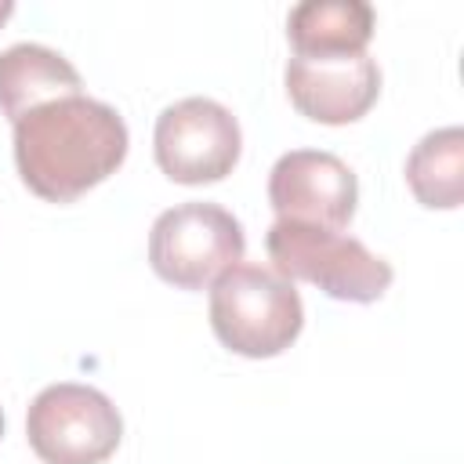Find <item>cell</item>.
I'll return each instance as SVG.
<instances>
[{"label": "cell", "mask_w": 464, "mask_h": 464, "mask_svg": "<svg viewBox=\"0 0 464 464\" xmlns=\"http://www.w3.org/2000/svg\"><path fill=\"white\" fill-rule=\"evenodd\" d=\"M123 116L87 94L36 105L14 123V167L25 188L47 203H72L127 160Z\"/></svg>", "instance_id": "1"}, {"label": "cell", "mask_w": 464, "mask_h": 464, "mask_svg": "<svg viewBox=\"0 0 464 464\" xmlns=\"http://www.w3.org/2000/svg\"><path fill=\"white\" fill-rule=\"evenodd\" d=\"M304 326V304L290 279L265 265H232L210 283V330L246 359L286 352Z\"/></svg>", "instance_id": "2"}, {"label": "cell", "mask_w": 464, "mask_h": 464, "mask_svg": "<svg viewBox=\"0 0 464 464\" xmlns=\"http://www.w3.org/2000/svg\"><path fill=\"white\" fill-rule=\"evenodd\" d=\"M272 272L319 286L334 301L370 304L392 286V265L377 257L362 239L297 221H276L265 232Z\"/></svg>", "instance_id": "3"}, {"label": "cell", "mask_w": 464, "mask_h": 464, "mask_svg": "<svg viewBox=\"0 0 464 464\" xmlns=\"http://www.w3.org/2000/svg\"><path fill=\"white\" fill-rule=\"evenodd\" d=\"M246 236L232 210L218 203H178L152 221L149 265L178 290H203L243 261Z\"/></svg>", "instance_id": "4"}, {"label": "cell", "mask_w": 464, "mask_h": 464, "mask_svg": "<svg viewBox=\"0 0 464 464\" xmlns=\"http://www.w3.org/2000/svg\"><path fill=\"white\" fill-rule=\"evenodd\" d=\"M123 417L91 384H47L25 413V439L44 464H102L116 453Z\"/></svg>", "instance_id": "5"}, {"label": "cell", "mask_w": 464, "mask_h": 464, "mask_svg": "<svg viewBox=\"0 0 464 464\" xmlns=\"http://www.w3.org/2000/svg\"><path fill=\"white\" fill-rule=\"evenodd\" d=\"M152 152L178 185H210L232 174L243 152V130L232 109L214 98H181L156 116Z\"/></svg>", "instance_id": "6"}, {"label": "cell", "mask_w": 464, "mask_h": 464, "mask_svg": "<svg viewBox=\"0 0 464 464\" xmlns=\"http://www.w3.org/2000/svg\"><path fill=\"white\" fill-rule=\"evenodd\" d=\"M268 203L276 221L344 232L355 218L359 181L352 167L323 149H290L268 170Z\"/></svg>", "instance_id": "7"}, {"label": "cell", "mask_w": 464, "mask_h": 464, "mask_svg": "<svg viewBox=\"0 0 464 464\" xmlns=\"http://www.w3.org/2000/svg\"><path fill=\"white\" fill-rule=\"evenodd\" d=\"M283 83L294 109L326 127L362 120L381 98V69L366 51L330 58H290Z\"/></svg>", "instance_id": "8"}, {"label": "cell", "mask_w": 464, "mask_h": 464, "mask_svg": "<svg viewBox=\"0 0 464 464\" xmlns=\"http://www.w3.org/2000/svg\"><path fill=\"white\" fill-rule=\"evenodd\" d=\"M69 94H83V80L65 54L44 44H11L0 51V109L11 123Z\"/></svg>", "instance_id": "9"}, {"label": "cell", "mask_w": 464, "mask_h": 464, "mask_svg": "<svg viewBox=\"0 0 464 464\" xmlns=\"http://www.w3.org/2000/svg\"><path fill=\"white\" fill-rule=\"evenodd\" d=\"M373 7L362 0H304L286 14L294 58L362 54L373 40Z\"/></svg>", "instance_id": "10"}, {"label": "cell", "mask_w": 464, "mask_h": 464, "mask_svg": "<svg viewBox=\"0 0 464 464\" xmlns=\"http://www.w3.org/2000/svg\"><path fill=\"white\" fill-rule=\"evenodd\" d=\"M406 185L420 207L457 210L464 199V130H428L406 156Z\"/></svg>", "instance_id": "11"}, {"label": "cell", "mask_w": 464, "mask_h": 464, "mask_svg": "<svg viewBox=\"0 0 464 464\" xmlns=\"http://www.w3.org/2000/svg\"><path fill=\"white\" fill-rule=\"evenodd\" d=\"M11 14H14V4H11V0H0V25H4Z\"/></svg>", "instance_id": "12"}, {"label": "cell", "mask_w": 464, "mask_h": 464, "mask_svg": "<svg viewBox=\"0 0 464 464\" xmlns=\"http://www.w3.org/2000/svg\"><path fill=\"white\" fill-rule=\"evenodd\" d=\"M0 435H4V410H0Z\"/></svg>", "instance_id": "13"}]
</instances>
